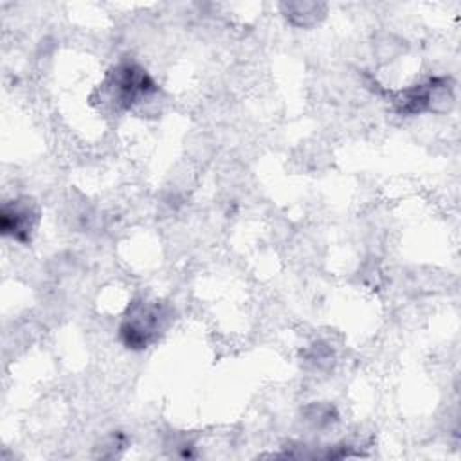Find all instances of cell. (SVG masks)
<instances>
[{
	"instance_id": "cell-1",
	"label": "cell",
	"mask_w": 461,
	"mask_h": 461,
	"mask_svg": "<svg viewBox=\"0 0 461 461\" xmlns=\"http://www.w3.org/2000/svg\"><path fill=\"white\" fill-rule=\"evenodd\" d=\"M173 321V310L158 299H137L119 324V340L131 351H142L160 339Z\"/></svg>"
},
{
	"instance_id": "cell-2",
	"label": "cell",
	"mask_w": 461,
	"mask_h": 461,
	"mask_svg": "<svg viewBox=\"0 0 461 461\" xmlns=\"http://www.w3.org/2000/svg\"><path fill=\"white\" fill-rule=\"evenodd\" d=\"M158 92L155 79L137 63L121 61L101 85V101L117 112L131 110Z\"/></svg>"
},
{
	"instance_id": "cell-3",
	"label": "cell",
	"mask_w": 461,
	"mask_h": 461,
	"mask_svg": "<svg viewBox=\"0 0 461 461\" xmlns=\"http://www.w3.org/2000/svg\"><path fill=\"white\" fill-rule=\"evenodd\" d=\"M40 221L38 205L29 198H14L2 205L0 230L18 243H29Z\"/></svg>"
},
{
	"instance_id": "cell-4",
	"label": "cell",
	"mask_w": 461,
	"mask_h": 461,
	"mask_svg": "<svg viewBox=\"0 0 461 461\" xmlns=\"http://www.w3.org/2000/svg\"><path fill=\"white\" fill-rule=\"evenodd\" d=\"M285 18L295 27H310L317 23L326 11V5L317 2H288L281 4Z\"/></svg>"
},
{
	"instance_id": "cell-5",
	"label": "cell",
	"mask_w": 461,
	"mask_h": 461,
	"mask_svg": "<svg viewBox=\"0 0 461 461\" xmlns=\"http://www.w3.org/2000/svg\"><path fill=\"white\" fill-rule=\"evenodd\" d=\"M304 420L312 423L315 429H324L337 421V411L331 403L315 402L304 409Z\"/></svg>"
},
{
	"instance_id": "cell-6",
	"label": "cell",
	"mask_w": 461,
	"mask_h": 461,
	"mask_svg": "<svg viewBox=\"0 0 461 461\" xmlns=\"http://www.w3.org/2000/svg\"><path fill=\"white\" fill-rule=\"evenodd\" d=\"M308 360L315 366L322 367L326 362H331V349L326 344H313L308 351Z\"/></svg>"
}]
</instances>
